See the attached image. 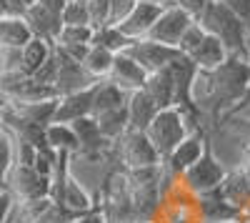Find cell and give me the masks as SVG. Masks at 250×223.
Masks as SVG:
<instances>
[{
    "label": "cell",
    "mask_w": 250,
    "mask_h": 223,
    "mask_svg": "<svg viewBox=\"0 0 250 223\" xmlns=\"http://www.w3.org/2000/svg\"><path fill=\"white\" fill-rule=\"evenodd\" d=\"M195 23L208 33L218 38L223 48L228 50V55H240V58H248V40H250V33L245 28L243 20L228 8L220 0H210L195 18Z\"/></svg>",
    "instance_id": "cell-1"
},
{
    "label": "cell",
    "mask_w": 250,
    "mask_h": 223,
    "mask_svg": "<svg viewBox=\"0 0 250 223\" xmlns=\"http://www.w3.org/2000/svg\"><path fill=\"white\" fill-rule=\"evenodd\" d=\"M195 128H200V123H195V120H190L180 108H163V111H158L155 113V118L148 123V128H145L143 133L148 135V140L153 143V148H155V153H158V158L163 160L165 156H168L180 140L190 133V131H195Z\"/></svg>",
    "instance_id": "cell-2"
},
{
    "label": "cell",
    "mask_w": 250,
    "mask_h": 223,
    "mask_svg": "<svg viewBox=\"0 0 250 223\" xmlns=\"http://www.w3.org/2000/svg\"><path fill=\"white\" fill-rule=\"evenodd\" d=\"M225 176H228V168L215 158L213 146H210V140H208L205 148H203V156L188 171H183L178 176V183L190 196L198 198V196H205V193H215L220 188V183L225 180Z\"/></svg>",
    "instance_id": "cell-3"
},
{
    "label": "cell",
    "mask_w": 250,
    "mask_h": 223,
    "mask_svg": "<svg viewBox=\"0 0 250 223\" xmlns=\"http://www.w3.org/2000/svg\"><path fill=\"white\" fill-rule=\"evenodd\" d=\"M113 153H118V160L123 163V171H140L153 168L160 163V158L143 131H125L115 143Z\"/></svg>",
    "instance_id": "cell-4"
},
{
    "label": "cell",
    "mask_w": 250,
    "mask_h": 223,
    "mask_svg": "<svg viewBox=\"0 0 250 223\" xmlns=\"http://www.w3.org/2000/svg\"><path fill=\"white\" fill-rule=\"evenodd\" d=\"M3 188L15 201H35V198H50V178L35 173L30 166L13 163L5 176Z\"/></svg>",
    "instance_id": "cell-5"
},
{
    "label": "cell",
    "mask_w": 250,
    "mask_h": 223,
    "mask_svg": "<svg viewBox=\"0 0 250 223\" xmlns=\"http://www.w3.org/2000/svg\"><path fill=\"white\" fill-rule=\"evenodd\" d=\"M155 223H200L198 208H195V196H190L175 180L160 198Z\"/></svg>",
    "instance_id": "cell-6"
},
{
    "label": "cell",
    "mask_w": 250,
    "mask_h": 223,
    "mask_svg": "<svg viewBox=\"0 0 250 223\" xmlns=\"http://www.w3.org/2000/svg\"><path fill=\"white\" fill-rule=\"evenodd\" d=\"M195 23V18L190 15V13H185L183 8H178V5H165L163 10H160V15H158V20L153 23V28L148 30V40H155V43H163V45H170V48H175L178 50V43H180V38H183V33L188 30Z\"/></svg>",
    "instance_id": "cell-7"
},
{
    "label": "cell",
    "mask_w": 250,
    "mask_h": 223,
    "mask_svg": "<svg viewBox=\"0 0 250 223\" xmlns=\"http://www.w3.org/2000/svg\"><path fill=\"white\" fill-rule=\"evenodd\" d=\"M68 0H38L35 5H30L23 15V20L28 23L30 33L35 38H43V40H50L55 43V38L62 28L60 23V13H62V5Z\"/></svg>",
    "instance_id": "cell-8"
},
{
    "label": "cell",
    "mask_w": 250,
    "mask_h": 223,
    "mask_svg": "<svg viewBox=\"0 0 250 223\" xmlns=\"http://www.w3.org/2000/svg\"><path fill=\"white\" fill-rule=\"evenodd\" d=\"M53 63H55L53 90L58 93V98L68 95V93H75V90H83V88H90L93 83H98V80H93L85 70H83V66L78 63V60L68 58L55 45H53Z\"/></svg>",
    "instance_id": "cell-9"
},
{
    "label": "cell",
    "mask_w": 250,
    "mask_h": 223,
    "mask_svg": "<svg viewBox=\"0 0 250 223\" xmlns=\"http://www.w3.org/2000/svg\"><path fill=\"white\" fill-rule=\"evenodd\" d=\"M208 140H210V135H208V131L200 126V128H195V131L188 133L180 143L160 160V163L165 166V171L173 173V176L178 178L183 171H188V168H190L195 160L203 156V148H205Z\"/></svg>",
    "instance_id": "cell-10"
},
{
    "label": "cell",
    "mask_w": 250,
    "mask_h": 223,
    "mask_svg": "<svg viewBox=\"0 0 250 223\" xmlns=\"http://www.w3.org/2000/svg\"><path fill=\"white\" fill-rule=\"evenodd\" d=\"M125 53H128L145 73H158V70H163V68H168L170 60L178 55L175 48L163 45V43H155V40H148V38L133 40L130 48L125 50Z\"/></svg>",
    "instance_id": "cell-11"
},
{
    "label": "cell",
    "mask_w": 250,
    "mask_h": 223,
    "mask_svg": "<svg viewBox=\"0 0 250 223\" xmlns=\"http://www.w3.org/2000/svg\"><path fill=\"white\" fill-rule=\"evenodd\" d=\"M145 78H148V73H145L128 53H118L113 58V68H110V75L105 80L118 86L123 93H133V90H140L145 86Z\"/></svg>",
    "instance_id": "cell-12"
},
{
    "label": "cell",
    "mask_w": 250,
    "mask_h": 223,
    "mask_svg": "<svg viewBox=\"0 0 250 223\" xmlns=\"http://www.w3.org/2000/svg\"><path fill=\"white\" fill-rule=\"evenodd\" d=\"M163 8L165 5H155V3H135V8L118 23L120 33L128 35L130 40L145 38V35H148V30L153 28V23L158 20V15H160Z\"/></svg>",
    "instance_id": "cell-13"
},
{
    "label": "cell",
    "mask_w": 250,
    "mask_h": 223,
    "mask_svg": "<svg viewBox=\"0 0 250 223\" xmlns=\"http://www.w3.org/2000/svg\"><path fill=\"white\" fill-rule=\"evenodd\" d=\"M95 86V83H93ZM93 86L83 88L68 95H60L55 103V123H73L78 118L90 115V103H93Z\"/></svg>",
    "instance_id": "cell-14"
},
{
    "label": "cell",
    "mask_w": 250,
    "mask_h": 223,
    "mask_svg": "<svg viewBox=\"0 0 250 223\" xmlns=\"http://www.w3.org/2000/svg\"><path fill=\"white\" fill-rule=\"evenodd\" d=\"M218 196L225 203H230L235 211H243L245 206H250V176L243 168L228 171L225 180L218 188Z\"/></svg>",
    "instance_id": "cell-15"
},
{
    "label": "cell",
    "mask_w": 250,
    "mask_h": 223,
    "mask_svg": "<svg viewBox=\"0 0 250 223\" xmlns=\"http://www.w3.org/2000/svg\"><path fill=\"white\" fill-rule=\"evenodd\" d=\"M125 111H128V131H145V128H148V123L155 118L158 106L150 100V95L140 88V90L128 93Z\"/></svg>",
    "instance_id": "cell-16"
},
{
    "label": "cell",
    "mask_w": 250,
    "mask_h": 223,
    "mask_svg": "<svg viewBox=\"0 0 250 223\" xmlns=\"http://www.w3.org/2000/svg\"><path fill=\"white\" fill-rule=\"evenodd\" d=\"M143 90L150 95V100L158 106V111L175 106V83H173V75L168 68H163L158 73H148Z\"/></svg>",
    "instance_id": "cell-17"
},
{
    "label": "cell",
    "mask_w": 250,
    "mask_h": 223,
    "mask_svg": "<svg viewBox=\"0 0 250 223\" xmlns=\"http://www.w3.org/2000/svg\"><path fill=\"white\" fill-rule=\"evenodd\" d=\"M195 208H198V218L200 223H225V221H238V213L230 203L215 193H205V196H198L195 198Z\"/></svg>",
    "instance_id": "cell-18"
},
{
    "label": "cell",
    "mask_w": 250,
    "mask_h": 223,
    "mask_svg": "<svg viewBox=\"0 0 250 223\" xmlns=\"http://www.w3.org/2000/svg\"><path fill=\"white\" fill-rule=\"evenodd\" d=\"M53 55V43L43 38H30L28 43L20 48V68L23 75H35L40 68L48 63V58Z\"/></svg>",
    "instance_id": "cell-19"
},
{
    "label": "cell",
    "mask_w": 250,
    "mask_h": 223,
    "mask_svg": "<svg viewBox=\"0 0 250 223\" xmlns=\"http://www.w3.org/2000/svg\"><path fill=\"white\" fill-rule=\"evenodd\" d=\"M193 60V66L198 68V70H215L223 60L228 58V50L223 48V43L218 38H213V35H203V40H200V45L188 55Z\"/></svg>",
    "instance_id": "cell-20"
},
{
    "label": "cell",
    "mask_w": 250,
    "mask_h": 223,
    "mask_svg": "<svg viewBox=\"0 0 250 223\" xmlns=\"http://www.w3.org/2000/svg\"><path fill=\"white\" fill-rule=\"evenodd\" d=\"M128 100V93H123L118 86H113L110 80H98L93 86V103H90V115H100L115 111L120 106H125Z\"/></svg>",
    "instance_id": "cell-21"
},
{
    "label": "cell",
    "mask_w": 250,
    "mask_h": 223,
    "mask_svg": "<svg viewBox=\"0 0 250 223\" xmlns=\"http://www.w3.org/2000/svg\"><path fill=\"white\" fill-rule=\"evenodd\" d=\"M33 38L30 28L23 18L18 15H3L0 18V50L8 48H23Z\"/></svg>",
    "instance_id": "cell-22"
},
{
    "label": "cell",
    "mask_w": 250,
    "mask_h": 223,
    "mask_svg": "<svg viewBox=\"0 0 250 223\" xmlns=\"http://www.w3.org/2000/svg\"><path fill=\"white\" fill-rule=\"evenodd\" d=\"M58 206H62L65 211H70V213L75 216V213H83V211H90V208L98 206V203L93 201V196L75 180V176L70 173L68 180H65V186H62V193H60Z\"/></svg>",
    "instance_id": "cell-23"
},
{
    "label": "cell",
    "mask_w": 250,
    "mask_h": 223,
    "mask_svg": "<svg viewBox=\"0 0 250 223\" xmlns=\"http://www.w3.org/2000/svg\"><path fill=\"white\" fill-rule=\"evenodd\" d=\"M113 53H108L105 48L100 45H90L85 58H83V70H85L93 80H105L110 75V68H113Z\"/></svg>",
    "instance_id": "cell-24"
},
{
    "label": "cell",
    "mask_w": 250,
    "mask_h": 223,
    "mask_svg": "<svg viewBox=\"0 0 250 223\" xmlns=\"http://www.w3.org/2000/svg\"><path fill=\"white\" fill-rule=\"evenodd\" d=\"M43 138H45V146L53 151H68V153L78 151V140H75L70 123H55L53 120V123L43 128Z\"/></svg>",
    "instance_id": "cell-25"
},
{
    "label": "cell",
    "mask_w": 250,
    "mask_h": 223,
    "mask_svg": "<svg viewBox=\"0 0 250 223\" xmlns=\"http://www.w3.org/2000/svg\"><path fill=\"white\" fill-rule=\"evenodd\" d=\"M133 40L128 35H123L118 25H103V28H95L93 30V40H90V45H100V48H105L108 53L118 55V53H125L130 48Z\"/></svg>",
    "instance_id": "cell-26"
},
{
    "label": "cell",
    "mask_w": 250,
    "mask_h": 223,
    "mask_svg": "<svg viewBox=\"0 0 250 223\" xmlns=\"http://www.w3.org/2000/svg\"><path fill=\"white\" fill-rule=\"evenodd\" d=\"M93 118H95L100 133L108 140H113V143L128 131V111H125V106H120L115 111H108V113H100V115H93Z\"/></svg>",
    "instance_id": "cell-27"
},
{
    "label": "cell",
    "mask_w": 250,
    "mask_h": 223,
    "mask_svg": "<svg viewBox=\"0 0 250 223\" xmlns=\"http://www.w3.org/2000/svg\"><path fill=\"white\" fill-rule=\"evenodd\" d=\"M90 40H93V28L90 25H62L53 45H58V48L90 45Z\"/></svg>",
    "instance_id": "cell-28"
},
{
    "label": "cell",
    "mask_w": 250,
    "mask_h": 223,
    "mask_svg": "<svg viewBox=\"0 0 250 223\" xmlns=\"http://www.w3.org/2000/svg\"><path fill=\"white\" fill-rule=\"evenodd\" d=\"M13 163H15V140L5 128H0V188H3L5 176L13 168Z\"/></svg>",
    "instance_id": "cell-29"
},
{
    "label": "cell",
    "mask_w": 250,
    "mask_h": 223,
    "mask_svg": "<svg viewBox=\"0 0 250 223\" xmlns=\"http://www.w3.org/2000/svg\"><path fill=\"white\" fill-rule=\"evenodd\" d=\"M60 23H62V25H90L88 5L80 3V0H68V3L62 5Z\"/></svg>",
    "instance_id": "cell-30"
},
{
    "label": "cell",
    "mask_w": 250,
    "mask_h": 223,
    "mask_svg": "<svg viewBox=\"0 0 250 223\" xmlns=\"http://www.w3.org/2000/svg\"><path fill=\"white\" fill-rule=\"evenodd\" d=\"M88 5V18H90V28H103L110 25V0H90Z\"/></svg>",
    "instance_id": "cell-31"
},
{
    "label": "cell",
    "mask_w": 250,
    "mask_h": 223,
    "mask_svg": "<svg viewBox=\"0 0 250 223\" xmlns=\"http://www.w3.org/2000/svg\"><path fill=\"white\" fill-rule=\"evenodd\" d=\"M55 153H58V151H53V148H48V146L35 148V158H33V166H30V168H33L35 173H40V176L50 178L53 166H55Z\"/></svg>",
    "instance_id": "cell-32"
},
{
    "label": "cell",
    "mask_w": 250,
    "mask_h": 223,
    "mask_svg": "<svg viewBox=\"0 0 250 223\" xmlns=\"http://www.w3.org/2000/svg\"><path fill=\"white\" fill-rule=\"evenodd\" d=\"M203 35H205V30H203L198 23H193L190 28H188V30L183 33L180 43H178V53H183V55H190V53H193V50L200 45Z\"/></svg>",
    "instance_id": "cell-33"
},
{
    "label": "cell",
    "mask_w": 250,
    "mask_h": 223,
    "mask_svg": "<svg viewBox=\"0 0 250 223\" xmlns=\"http://www.w3.org/2000/svg\"><path fill=\"white\" fill-rule=\"evenodd\" d=\"M135 3L138 0H110V25H118L135 8Z\"/></svg>",
    "instance_id": "cell-34"
},
{
    "label": "cell",
    "mask_w": 250,
    "mask_h": 223,
    "mask_svg": "<svg viewBox=\"0 0 250 223\" xmlns=\"http://www.w3.org/2000/svg\"><path fill=\"white\" fill-rule=\"evenodd\" d=\"M220 3H225L228 8H230L243 23H245V28H248V33H250V0H220Z\"/></svg>",
    "instance_id": "cell-35"
},
{
    "label": "cell",
    "mask_w": 250,
    "mask_h": 223,
    "mask_svg": "<svg viewBox=\"0 0 250 223\" xmlns=\"http://www.w3.org/2000/svg\"><path fill=\"white\" fill-rule=\"evenodd\" d=\"M70 223H108L105 213H103L100 206H93L90 211H83V213H75Z\"/></svg>",
    "instance_id": "cell-36"
},
{
    "label": "cell",
    "mask_w": 250,
    "mask_h": 223,
    "mask_svg": "<svg viewBox=\"0 0 250 223\" xmlns=\"http://www.w3.org/2000/svg\"><path fill=\"white\" fill-rule=\"evenodd\" d=\"M173 5H178V8H183L185 13H190L193 18H198V13L210 3V0H170Z\"/></svg>",
    "instance_id": "cell-37"
},
{
    "label": "cell",
    "mask_w": 250,
    "mask_h": 223,
    "mask_svg": "<svg viewBox=\"0 0 250 223\" xmlns=\"http://www.w3.org/2000/svg\"><path fill=\"white\" fill-rule=\"evenodd\" d=\"M13 203H15V198L3 188V191H0V223H8V216H10Z\"/></svg>",
    "instance_id": "cell-38"
},
{
    "label": "cell",
    "mask_w": 250,
    "mask_h": 223,
    "mask_svg": "<svg viewBox=\"0 0 250 223\" xmlns=\"http://www.w3.org/2000/svg\"><path fill=\"white\" fill-rule=\"evenodd\" d=\"M235 223H250V206H245L240 213H238V221Z\"/></svg>",
    "instance_id": "cell-39"
},
{
    "label": "cell",
    "mask_w": 250,
    "mask_h": 223,
    "mask_svg": "<svg viewBox=\"0 0 250 223\" xmlns=\"http://www.w3.org/2000/svg\"><path fill=\"white\" fill-rule=\"evenodd\" d=\"M138 3H155V5H170V0H138Z\"/></svg>",
    "instance_id": "cell-40"
},
{
    "label": "cell",
    "mask_w": 250,
    "mask_h": 223,
    "mask_svg": "<svg viewBox=\"0 0 250 223\" xmlns=\"http://www.w3.org/2000/svg\"><path fill=\"white\" fill-rule=\"evenodd\" d=\"M80 3H90V0H80Z\"/></svg>",
    "instance_id": "cell-41"
},
{
    "label": "cell",
    "mask_w": 250,
    "mask_h": 223,
    "mask_svg": "<svg viewBox=\"0 0 250 223\" xmlns=\"http://www.w3.org/2000/svg\"><path fill=\"white\" fill-rule=\"evenodd\" d=\"M225 223H235V221H225Z\"/></svg>",
    "instance_id": "cell-42"
},
{
    "label": "cell",
    "mask_w": 250,
    "mask_h": 223,
    "mask_svg": "<svg viewBox=\"0 0 250 223\" xmlns=\"http://www.w3.org/2000/svg\"><path fill=\"white\" fill-rule=\"evenodd\" d=\"M0 128H3V120H0Z\"/></svg>",
    "instance_id": "cell-43"
},
{
    "label": "cell",
    "mask_w": 250,
    "mask_h": 223,
    "mask_svg": "<svg viewBox=\"0 0 250 223\" xmlns=\"http://www.w3.org/2000/svg\"><path fill=\"white\" fill-rule=\"evenodd\" d=\"M0 191H3V188H0Z\"/></svg>",
    "instance_id": "cell-44"
}]
</instances>
